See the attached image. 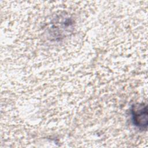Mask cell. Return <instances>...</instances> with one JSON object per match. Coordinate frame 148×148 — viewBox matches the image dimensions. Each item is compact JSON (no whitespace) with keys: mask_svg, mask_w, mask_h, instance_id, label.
I'll return each instance as SVG.
<instances>
[{"mask_svg":"<svg viewBox=\"0 0 148 148\" xmlns=\"http://www.w3.org/2000/svg\"><path fill=\"white\" fill-rule=\"evenodd\" d=\"M132 121L134 124L139 128H144L147 126V106L144 104H139L133 106L132 110Z\"/></svg>","mask_w":148,"mask_h":148,"instance_id":"1","label":"cell"}]
</instances>
